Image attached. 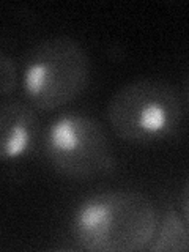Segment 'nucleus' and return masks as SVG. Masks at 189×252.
<instances>
[{
  "instance_id": "nucleus-1",
  "label": "nucleus",
  "mask_w": 189,
  "mask_h": 252,
  "mask_svg": "<svg viewBox=\"0 0 189 252\" xmlns=\"http://www.w3.org/2000/svg\"><path fill=\"white\" fill-rule=\"evenodd\" d=\"M159 224L152 199L137 191H106L87 197L71 215V235L93 252L147 251Z\"/></svg>"
},
{
  "instance_id": "nucleus-2",
  "label": "nucleus",
  "mask_w": 189,
  "mask_h": 252,
  "mask_svg": "<svg viewBox=\"0 0 189 252\" xmlns=\"http://www.w3.org/2000/svg\"><path fill=\"white\" fill-rule=\"evenodd\" d=\"M183 118V99L173 84L144 77L118 89L107 104L115 136L131 144H153L172 136Z\"/></svg>"
},
{
  "instance_id": "nucleus-3",
  "label": "nucleus",
  "mask_w": 189,
  "mask_h": 252,
  "mask_svg": "<svg viewBox=\"0 0 189 252\" xmlns=\"http://www.w3.org/2000/svg\"><path fill=\"white\" fill-rule=\"evenodd\" d=\"M90 81L85 49L69 36H52L38 43L24 62L21 84L29 104L55 110L69 104Z\"/></svg>"
},
{
  "instance_id": "nucleus-4",
  "label": "nucleus",
  "mask_w": 189,
  "mask_h": 252,
  "mask_svg": "<svg viewBox=\"0 0 189 252\" xmlns=\"http://www.w3.org/2000/svg\"><path fill=\"white\" fill-rule=\"evenodd\" d=\"M43 147L52 167L73 180L102 177L115 165L106 129L85 114L68 112L54 118L44 131Z\"/></svg>"
},
{
  "instance_id": "nucleus-5",
  "label": "nucleus",
  "mask_w": 189,
  "mask_h": 252,
  "mask_svg": "<svg viewBox=\"0 0 189 252\" xmlns=\"http://www.w3.org/2000/svg\"><path fill=\"white\" fill-rule=\"evenodd\" d=\"M39 132L36 109L29 102L8 101L0 104V161L11 162L33 150Z\"/></svg>"
},
{
  "instance_id": "nucleus-6",
  "label": "nucleus",
  "mask_w": 189,
  "mask_h": 252,
  "mask_svg": "<svg viewBox=\"0 0 189 252\" xmlns=\"http://www.w3.org/2000/svg\"><path fill=\"white\" fill-rule=\"evenodd\" d=\"M189 248L186 219L181 218L175 210H169L159 220L156 233L150 243L152 252H185Z\"/></svg>"
},
{
  "instance_id": "nucleus-7",
  "label": "nucleus",
  "mask_w": 189,
  "mask_h": 252,
  "mask_svg": "<svg viewBox=\"0 0 189 252\" xmlns=\"http://www.w3.org/2000/svg\"><path fill=\"white\" fill-rule=\"evenodd\" d=\"M16 84H18L16 63L10 55L0 51V96L13 93Z\"/></svg>"
}]
</instances>
